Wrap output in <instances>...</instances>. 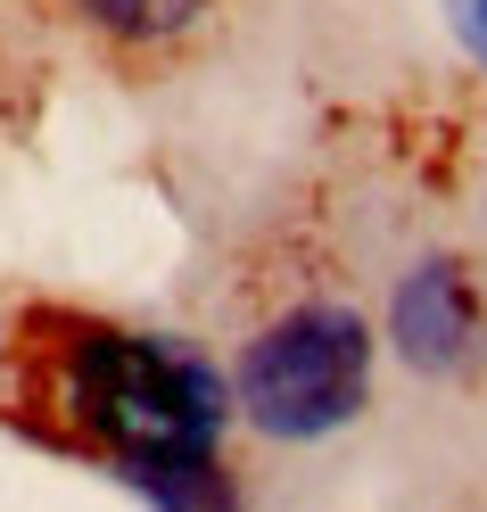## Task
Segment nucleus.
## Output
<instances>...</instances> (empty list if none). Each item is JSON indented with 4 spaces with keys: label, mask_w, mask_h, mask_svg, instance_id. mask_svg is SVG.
<instances>
[{
    "label": "nucleus",
    "mask_w": 487,
    "mask_h": 512,
    "mask_svg": "<svg viewBox=\"0 0 487 512\" xmlns=\"http://www.w3.org/2000/svg\"><path fill=\"white\" fill-rule=\"evenodd\" d=\"M58 397L116 463L207 455L223 438V405H232L190 347L149 331H75L67 364H58Z\"/></svg>",
    "instance_id": "nucleus-1"
},
{
    "label": "nucleus",
    "mask_w": 487,
    "mask_h": 512,
    "mask_svg": "<svg viewBox=\"0 0 487 512\" xmlns=\"http://www.w3.org/2000/svg\"><path fill=\"white\" fill-rule=\"evenodd\" d=\"M364 397H372V323L339 298H306L273 314L240 347V372H232V405L281 446H314L347 430Z\"/></svg>",
    "instance_id": "nucleus-2"
},
{
    "label": "nucleus",
    "mask_w": 487,
    "mask_h": 512,
    "mask_svg": "<svg viewBox=\"0 0 487 512\" xmlns=\"http://www.w3.org/2000/svg\"><path fill=\"white\" fill-rule=\"evenodd\" d=\"M388 347L421 380H463L487 356V306L463 256H421L388 298Z\"/></svg>",
    "instance_id": "nucleus-3"
},
{
    "label": "nucleus",
    "mask_w": 487,
    "mask_h": 512,
    "mask_svg": "<svg viewBox=\"0 0 487 512\" xmlns=\"http://www.w3.org/2000/svg\"><path fill=\"white\" fill-rule=\"evenodd\" d=\"M133 488L157 504V512H240V488L232 471H223V455L207 446V455H149V463H116Z\"/></svg>",
    "instance_id": "nucleus-4"
},
{
    "label": "nucleus",
    "mask_w": 487,
    "mask_h": 512,
    "mask_svg": "<svg viewBox=\"0 0 487 512\" xmlns=\"http://www.w3.org/2000/svg\"><path fill=\"white\" fill-rule=\"evenodd\" d=\"M75 9L91 25H108V34H124V42H174L207 0H75Z\"/></svg>",
    "instance_id": "nucleus-5"
},
{
    "label": "nucleus",
    "mask_w": 487,
    "mask_h": 512,
    "mask_svg": "<svg viewBox=\"0 0 487 512\" xmlns=\"http://www.w3.org/2000/svg\"><path fill=\"white\" fill-rule=\"evenodd\" d=\"M463 25H471V42H479V58H487V0H471V9H463Z\"/></svg>",
    "instance_id": "nucleus-6"
}]
</instances>
